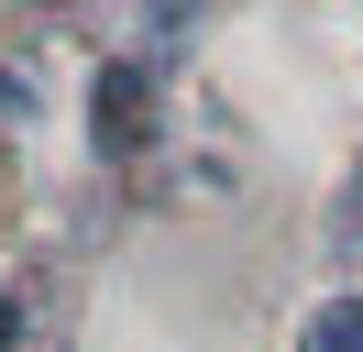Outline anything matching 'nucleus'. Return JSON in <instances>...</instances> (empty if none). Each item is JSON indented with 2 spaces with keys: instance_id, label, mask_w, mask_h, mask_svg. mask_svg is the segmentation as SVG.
<instances>
[{
  "instance_id": "obj_1",
  "label": "nucleus",
  "mask_w": 363,
  "mask_h": 352,
  "mask_svg": "<svg viewBox=\"0 0 363 352\" xmlns=\"http://www.w3.org/2000/svg\"><path fill=\"white\" fill-rule=\"evenodd\" d=\"M143 132H155V110H143V77H133V66H99V154H133Z\"/></svg>"
},
{
  "instance_id": "obj_2",
  "label": "nucleus",
  "mask_w": 363,
  "mask_h": 352,
  "mask_svg": "<svg viewBox=\"0 0 363 352\" xmlns=\"http://www.w3.org/2000/svg\"><path fill=\"white\" fill-rule=\"evenodd\" d=\"M297 352H363V297H330V308H308Z\"/></svg>"
},
{
  "instance_id": "obj_3",
  "label": "nucleus",
  "mask_w": 363,
  "mask_h": 352,
  "mask_svg": "<svg viewBox=\"0 0 363 352\" xmlns=\"http://www.w3.org/2000/svg\"><path fill=\"white\" fill-rule=\"evenodd\" d=\"M341 242H363V165H352V187H341V220H330Z\"/></svg>"
},
{
  "instance_id": "obj_4",
  "label": "nucleus",
  "mask_w": 363,
  "mask_h": 352,
  "mask_svg": "<svg viewBox=\"0 0 363 352\" xmlns=\"http://www.w3.org/2000/svg\"><path fill=\"white\" fill-rule=\"evenodd\" d=\"M23 110H33V88L11 77V66H0V121H23Z\"/></svg>"
},
{
  "instance_id": "obj_5",
  "label": "nucleus",
  "mask_w": 363,
  "mask_h": 352,
  "mask_svg": "<svg viewBox=\"0 0 363 352\" xmlns=\"http://www.w3.org/2000/svg\"><path fill=\"white\" fill-rule=\"evenodd\" d=\"M23 341V297H11V286H0V352Z\"/></svg>"
}]
</instances>
